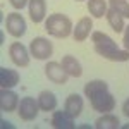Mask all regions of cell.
<instances>
[{"label":"cell","instance_id":"obj_1","mask_svg":"<svg viewBox=\"0 0 129 129\" xmlns=\"http://www.w3.org/2000/svg\"><path fill=\"white\" fill-rule=\"evenodd\" d=\"M45 29L50 36L59 38V40H66L72 35V21L66 16V14H50L47 21H45Z\"/></svg>","mask_w":129,"mask_h":129},{"label":"cell","instance_id":"obj_2","mask_svg":"<svg viewBox=\"0 0 129 129\" xmlns=\"http://www.w3.org/2000/svg\"><path fill=\"white\" fill-rule=\"evenodd\" d=\"M89 103H91V109L100 112V114H109L115 109V96L110 93L109 89H103L96 95H93L89 98Z\"/></svg>","mask_w":129,"mask_h":129},{"label":"cell","instance_id":"obj_20","mask_svg":"<svg viewBox=\"0 0 129 129\" xmlns=\"http://www.w3.org/2000/svg\"><path fill=\"white\" fill-rule=\"evenodd\" d=\"M105 17H107V22L110 24V28L115 31V33H122L124 28H126V24H124V17L120 16L119 12H115L114 9L107 10V14H105Z\"/></svg>","mask_w":129,"mask_h":129},{"label":"cell","instance_id":"obj_16","mask_svg":"<svg viewBox=\"0 0 129 129\" xmlns=\"http://www.w3.org/2000/svg\"><path fill=\"white\" fill-rule=\"evenodd\" d=\"M38 105H40V110H43V112H53L57 109V98L52 91L43 89L38 95Z\"/></svg>","mask_w":129,"mask_h":129},{"label":"cell","instance_id":"obj_7","mask_svg":"<svg viewBox=\"0 0 129 129\" xmlns=\"http://www.w3.org/2000/svg\"><path fill=\"white\" fill-rule=\"evenodd\" d=\"M9 57L17 67H28V66H29V57L31 55L28 53L26 47H24L21 41H14L9 47Z\"/></svg>","mask_w":129,"mask_h":129},{"label":"cell","instance_id":"obj_15","mask_svg":"<svg viewBox=\"0 0 129 129\" xmlns=\"http://www.w3.org/2000/svg\"><path fill=\"white\" fill-rule=\"evenodd\" d=\"M62 67L66 69V72L69 74L71 78H81L83 76V67H81L79 60L72 55H64L62 57Z\"/></svg>","mask_w":129,"mask_h":129},{"label":"cell","instance_id":"obj_21","mask_svg":"<svg viewBox=\"0 0 129 129\" xmlns=\"http://www.w3.org/2000/svg\"><path fill=\"white\" fill-rule=\"evenodd\" d=\"M103 89H109V84H107L105 81H103V79H93V81H89V83L84 84L83 93H84L86 98H91L93 95H96V93L103 91Z\"/></svg>","mask_w":129,"mask_h":129},{"label":"cell","instance_id":"obj_28","mask_svg":"<svg viewBox=\"0 0 129 129\" xmlns=\"http://www.w3.org/2000/svg\"><path fill=\"white\" fill-rule=\"evenodd\" d=\"M78 2H81V0H78Z\"/></svg>","mask_w":129,"mask_h":129},{"label":"cell","instance_id":"obj_10","mask_svg":"<svg viewBox=\"0 0 129 129\" xmlns=\"http://www.w3.org/2000/svg\"><path fill=\"white\" fill-rule=\"evenodd\" d=\"M28 9H29V19L35 24H40L47 17V0H29Z\"/></svg>","mask_w":129,"mask_h":129},{"label":"cell","instance_id":"obj_23","mask_svg":"<svg viewBox=\"0 0 129 129\" xmlns=\"http://www.w3.org/2000/svg\"><path fill=\"white\" fill-rule=\"evenodd\" d=\"M10 2V5L14 7L16 10H21V9H24L28 4H29V0H9Z\"/></svg>","mask_w":129,"mask_h":129},{"label":"cell","instance_id":"obj_13","mask_svg":"<svg viewBox=\"0 0 129 129\" xmlns=\"http://www.w3.org/2000/svg\"><path fill=\"white\" fill-rule=\"evenodd\" d=\"M91 29H93V21H91V17H88V16L81 17L78 21V24L74 26V33H72L74 41H84L88 38V35H91Z\"/></svg>","mask_w":129,"mask_h":129},{"label":"cell","instance_id":"obj_18","mask_svg":"<svg viewBox=\"0 0 129 129\" xmlns=\"http://www.w3.org/2000/svg\"><path fill=\"white\" fill-rule=\"evenodd\" d=\"M91 41H93V47H100V48H117V43L112 40L109 35H105L102 31H93L91 33Z\"/></svg>","mask_w":129,"mask_h":129},{"label":"cell","instance_id":"obj_27","mask_svg":"<svg viewBox=\"0 0 129 129\" xmlns=\"http://www.w3.org/2000/svg\"><path fill=\"white\" fill-rule=\"evenodd\" d=\"M122 129H129V122H127V124H124V126H122Z\"/></svg>","mask_w":129,"mask_h":129},{"label":"cell","instance_id":"obj_5","mask_svg":"<svg viewBox=\"0 0 129 129\" xmlns=\"http://www.w3.org/2000/svg\"><path fill=\"white\" fill-rule=\"evenodd\" d=\"M26 21L24 17L21 16L19 12H10L7 14V17H5V29L9 33L10 36H14V38H21V36H24V33H26Z\"/></svg>","mask_w":129,"mask_h":129},{"label":"cell","instance_id":"obj_17","mask_svg":"<svg viewBox=\"0 0 129 129\" xmlns=\"http://www.w3.org/2000/svg\"><path fill=\"white\" fill-rule=\"evenodd\" d=\"M107 10H109L107 0H88V12L91 14V17L102 19V17H105Z\"/></svg>","mask_w":129,"mask_h":129},{"label":"cell","instance_id":"obj_22","mask_svg":"<svg viewBox=\"0 0 129 129\" xmlns=\"http://www.w3.org/2000/svg\"><path fill=\"white\" fill-rule=\"evenodd\" d=\"M109 7L119 12L124 19H129V2L127 0H109Z\"/></svg>","mask_w":129,"mask_h":129},{"label":"cell","instance_id":"obj_8","mask_svg":"<svg viewBox=\"0 0 129 129\" xmlns=\"http://www.w3.org/2000/svg\"><path fill=\"white\" fill-rule=\"evenodd\" d=\"M19 96L12 89L2 88L0 89V110L2 112H14L19 107Z\"/></svg>","mask_w":129,"mask_h":129},{"label":"cell","instance_id":"obj_11","mask_svg":"<svg viewBox=\"0 0 129 129\" xmlns=\"http://www.w3.org/2000/svg\"><path fill=\"white\" fill-rule=\"evenodd\" d=\"M83 107H84V100H83V96H81V95H78V93L69 95V96H67V100H66V103H64V110L69 114L71 117H74V119L81 115Z\"/></svg>","mask_w":129,"mask_h":129},{"label":"cell","instance_id":"obj_9","mask_svg":"<svg viewBox=\"0 0 129 129\" xmlns=\"http://www.w3.org/2000/svg\"><path fill=\"white\" fill-rule=\"evenodd\" d=\"M95 52L100 57L110 60V62H127L129 60V50H120L119 47L117 48H100V47H95Z\"/></svg>","mask_w":129,"mask_h":129},{"label":"cell","instance_id":"obj_24","mask_svg":"<svg viewBox=\"0 0 129 129\" xmlns=\"http://www.w3.org/2000/svg\"><path fill=\"white\" fill-rule=\"evenodd\" d=\"M122 43H124V48L129 50V26L124 28V38H122Z\"/></svg>","mask_w":129,"mask_h":129},{"label":"cell","instance_id":"obj_12","mask_svg":"<svg viewBox=\"0 0 129 129\" xmlns=\"http://www.w3.org/2000/svg\"><path fill=\"white\" fill-rule=\"evenodd\" d=\"M50 124L55 129H74V117H71L66 110H55L52 114Z\"/></svg>","mask_w":129,"mask_h":129},{"label":"cell","instance_id":"obj_19","mask_svg":"<svg viewBox=\"0 0 129 129\" xmlns=\"http://www.w3.org/2000/svg\"><path fill=\"white\" fill-rule=\"evenodd\" d=\"M120 126V120L117 115H112V114H103L102 117L95 120V127L96 129H117Z\"/></svg>","mask_w":129,"mask_h":129},{"label":"cell","instance_id":"obj_14","mask_svg":"<svg viewBox=\"0 0 129 129\" xmlns=\"http://www.w3.org/2000/svg\"><path fill=\"white\" fill-rule=\"evenodd\" d=\"M19 72L14 69H7V67H0V88H14L16 84H19Z\"/></svg>","mask_w":129,"mask_h":129},{"label":"cell","instance_id":"obj_4","mask_svg":"<svg viewBox=\"0 0 129 129\" xmlns=\"http://www.w3.org/2000/svg\"><path fill=\"white\" fill-rule=\"evenodd\" d=\"M40 112V105H38V100H35L33 96H24L21 98L19 107H17V114H19V119L24 122H29V120L36 119Z\"/></svg>","mask_w":129,"mask_h":129},{"label":"cell","instance_id":"obj_3","mask_svg":"<svg viewBox=\"0 0 129 129\" xmlns=\"http://www.w3.org/2000/svg\"><path fill=\"white\" fill-rule=\"evenodd\" d=\"M29 53L33 55V59L36 60H47L53 55V45L47 38L36 36L29 43Z\"/></svg>","mask_w":129,"mask_h":129},{"label":"cell","instance_id":"obj_6","mask_svg":"<svg viewBox=\"0 0 129 129\" xmlns=\"http://www.w3.org/2000/svg\"><path fill=\"white\" fill-rule=\"evenodd\" d=\"M45 76H47V79H50L53 84H59V86L66 84L67 79H69V74L62 67V64L60 62H53V60L47 62V66H45Z\"/></svg>","mask_w":129,"mask_h":129},{"label":"cell","instance_id":"obj_26","mask_svg":"<svg viewBox=\"0 0 129 129\" xmlns=\"http://www.w3.org/2000/svg\"><path fill=\"white\" fill-rule=\"evenodd\" d=\"M2 126H4V127H10V122H5V120H4V122H2Z\"/></svg>","mask_w":129,"mask_h":129},{"label":"cell","instance_id":"obj_25","mask_svg":"<svg viewBox=\"0 0 129 129\" xmlns=\"http://www.w3.org/2000/svg\"><path fill=\"white\" fill-rule=\"evenodd\" d=\"M122 114L126 115V117H129V98L124 102V105H122Z\"/></svg>","mask_w":129,"mask_h":129}]
</instances>
